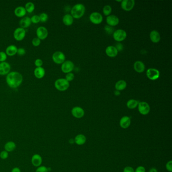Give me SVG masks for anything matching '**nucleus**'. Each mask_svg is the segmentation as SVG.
<instances>
[{"label":"nucleus","mask_w":172,"mask_h":172,"mask_svg":"<svg viewBox=\"0 0 172 172\" xmlns=\"http://www.w3.org/2000/svg\"><path fill=\"white\" fill-rule=\"evenodd\" d=\"M115 95L116 96H118L120 95V91H118V90H116L114 91Z\"/></svg>","instance_id":"nucleus-47"},{"label":"nucleus","mask_w":172,"mask_h":172,"mask_svg":"<svg viewBox=\"0 0 172 172\" xmlns=\"http://www.w3.org/2000/svg\"><path fill=\"white\" fill-rule=\"evenodd\" d=\"M149 172H157V169H155V168H152V169H150L149 171Z\"/></svg>","instance_id":"nucleus-48"},{"label":"nucleus","mask_w":172,"mask_h":172,"mask_svg":"<svg viewBox=\"0 0 172 172\" xmlns=\"http://www.w3.org/2000/svg\"><path fill=\"white\" fill-rule=\"evenodd\" d=\"M14 14L17 17L22 18L24 17L26 14L25 9L23 6H18L14 10Z\"/></svg>","instance_id":"nucleus-24"},{"label":"nucleus","mask_w":172,"mask_h":172,"mask_svg":"<svg viewBox=\"0 0 172 172\" xmlns=\"http://www.w3.org/2000/svg\"><path fill=\"white\" fill-rule=\"evenodd\" d=\"M121 8L126 11H130L133 9L135 6L134 0H123L121 2Z\"/></svg>","instance_id":"nucleus-12"},{"label":"nucleus","mask_w":172,"mask_h":172,"mask_svg":"<svg viewBox=\"0 0 172 172\" xmlns=\"http://www.w3.org/2000/svg\"><path fill=\"white\" fill-rule=\"evenodd\" d=\"M115 48H116V49H117L118 52H121L123 51V44H122L121 43H118L116 44V46H115Z\"/></svg>","instance_id":"nucleus-43"},{"label":"nucleus","mask_w":172,"mask_h":172,"mask_svg":"<svg viewBox=\"0 0 172 172\" xmlns=\"http://www.w3.org/2000/svg\"><path fill=\"white\" fill-rule=\"evenodd\" d=\"M23 76L18 72H10L8 74L6 81L8 86L12 89H16L19 87L23 82Z\"/></svg>","instance_id":"nucleus-1"},{"label":"nucleus","mask_w":172,"mask_h":172,"mask_svg":"<svg viewBox=\"0 0 172 172\" xmlns=\"http://www.w3.org/2000/svg\"><path fill=\"white\" fill-rule=\"evenodd\" d=\"M166 169L169 172H172V160H170L169 162L167 163L165 165Z\"/></svg>","instance_id":"nucleus-42"},{"label":"nucleus","mask_w":172,"mask_h":172,"mask_svg":"<svg viewBox=\"0 0 172 172\" xmlns=\"http://www.w3.org/2000/svg\"><path fill=\"white\" fill-rule=\"evenodd\" d=\"M137 107L139 112L142 115H147L150 112V106L147 102H139Z\"/></svg>","instance_id":"nucleus-8"},{"label":"nucleus","mask_w":172,"mask_h":172,"mask_svg":"<svg viewBox=\"0 0 172 172\" xmlns=\"http://www.w3.org/2000/svg\"><path fill=\"white\" fill-rule=\"evenodd\" d=\"M89 20L93 24H99L102 22L103 17L99 12H92L89 16Z\"/></svg>","instance_id":"nucleus-9"},{"label":"nucleus","mask_w":172,"mask_h":172,"mask_svg":"<svg viewBox=\"0 0 172 172\" xmlns=\"http://www.w3.org/2000/svg\"><path fill=\"white\" fill-rule=\"evenodd\" d=\"M62 71L64 73L67 74L71 72L74 68V63L70 60L65 61L61 65Z\"/></svg>","instance_id":"nucleus-6"},{"label":"nucleus","mask_w":172,"mask_h":172,"mask_svg":"<svg viewBox=\"0 0 172 172\" xmlns=\"http://www.w3.org/2000/svg\"><path fill=\"white\" fill-rule=\"evenodd\" d=\"M31 21V23H34V24H36L40 22V18H39V15H34L32 17L30 18Z\"/></svg>","instance_id":"nucleus-35"},{"label":"nucleus","mask_w":172,"mask_h":172,"mask_svg":"<svg viewBox=\"0 0 172 172\" xmlns=\"http://www.w3.org/2000/svg\"><path fill=\"white\" fill-rule=\"evenodd\" d=\"M104 29L107 33L108 34H113V33L114 32V29L113 27H112L111 26L108 25L105 26Z\"/></svg>","instance_id":"nucleus-33"},{"label":"nucleus","mask_w":172,"mask_h":172,"mask_svg":"<svg viewBox=\"0 0 172 172\" xmlns=\"http://www.w3.org/2000/svg\"><path fill=\"white\" fill-rule=\"evenodd\" d=\"M131 118L128 116H124L120 121V126L123 129H127L131 124Z\"/></svg>","instance_id":"nucleus-18"},{"label":"nucleus","mask_w":172,"mask_h":172,"mask_svg":"<svg viewBox=\"0 0 172 172\" xmlns=\"http://www.w3.org/2000/svg\"><path fill=\"white\" fill-rule=\"evenodd\" d=\"M11 172H21L20 169H19L18 167H15L13 169H12Z\"/></svg>","instance_id":"nucleus-46"},{"label":"nucleus","mask_w":172,"mask_h":172,"mask_svg":"<svg viewBox=\"0 0 172 172\" xmlns=\"http://www.w3.org/2000/svg\"><path fill=\"white\" fill-rule=\"evenodd\" d=\"M119 18L114 15H110L106 18V22L107 25L112 27L117 25L119 23Z\"/></svg>","instance_id":"nucleus-14"},{"label":"nucleus","mask_w":172,"mask_h":172,"mask_svg":"<svg viewBox=\"0 0 172 172\" xmlns=\"http://www.w3.org/2000/svg\"><path fill=\"white\" fill-rule=\"evenodd\" d=\"M150 38L152 42L153 43H157L160 41V36L158 31L157 30H152L150 32Z\"/></svg>","instance_id":"nucleus-23"},{"label":"nucleus","mask_w":172,"mask_h":172,"mask_svg":"<svg viewBox=\"0 0 172 172\" xmlns=\"http://www.w3.org/2000/svg\"><path fill=\"white\" fill-rule=\"evenodd\" d=\"M24 8L25 9L26 12L31 13L34 10L35 5H34V4L33 2H28L26 3Z\"/></svg>","instance_id":"nucleus-30"},{"label":"nucleus","mask_w":172,"mask_h":172,"mask_svg":"<svg viewBox=\"0 0 172 172\" xmlns=\"http://www.w3.org/2000/svg\"><path fill=\"white\" fill-rule=\"evenodd\" d=\"M26 36V30L24 28L19 27L16 28L13 33L14 39L17 41H21Z\"/></svg>","instance_id":"nucleus-7"},{"label":"nucleus","mask_w":172,"mask_h":172,"mask_svg":"<svg viewBox=\"0 0 172 172\" xmlns=\"http://www.w3.org/2000/svg\"><path fill=\"white\" fill-rule=\"evenodd\" d=\"M11 65L7 62L0 63V75H6L10 72Z\"/></svg>","instance_id":"nucleus-13"},{"label":"nucleus","mask_w":172,"mask_h":172,"mask_svg":"<svg viewBox=\"0 0 172 172\" xmlns=\"http://www.w3.org/2000/svg\"><path fill=\"white\" fill-rule=\"evenodd\" d=\"M39 18H40V21L42 22H45L47 21L49 19V16L45 12H43L40 14L39 15Z\"/></svg>","instance_id":"nucleus-32"},{"label":"nucleus","mask_w":172,"mask_h":172,"mask_svg":"<svg viewBox=\"0 0 172 172\" xmlns=\"http://www.w3.org/2000/svg\"><path fill=\"white\" fill-rule=\"evenodd\" d=\"M123 172H134V170L132 167L128 166L125 168Z\"/></svg>","instance_id":"nucleus-45"},{"label":"nucleus","mask_w":172,"mask_h":172,"mask_svg":"<svg viewBox=\"0 0 172 172\" xmlns=\"http://www.w3.org/2000/svg\"><path fill=\"white\" fill-rule=\"evenodd\" d=\"M147 76L151 80H155L160 77V72L155 68H149L147 71Z\"/></svg>","instance_id":"nucleus-11"},{"label":"nucleus","mask_w":172,"mask_h":172,"mask_svg":"<svg viewBox=\"0 0 172 172\" xmlns=\"http://www.w3.org/2000/svg\"><path fill=\"white\" fill-rule=\"evenodd\" d=\"M112 11V9L110 5H106L104 6L103 10H102L104 15L107 16L110 15Z\"/></svg>","instance_id":"nucleus-31"},{"label":"nucleus","mask_w":172,"mask_h":172,"mask_svg":"<svg viewBox=\"0 0 172 172\" xmlns=\"http://www.w3.org/2000/svg\"><path fill=\"white\" fill-rule=\"evenodd\" d=\"M86 138L85 135L81 134L76 135V136L75 137L74 139V142L76 144L78 145H83L86 142Z\"/></svg>","instance_id":"nucleus-25"},{"label":"nucleus","mask_w":172,"mask_h":172,"mask_svg":"<svg viewBox=\"0 0 172 172\" xmlns=\"http://www.w3.org/2000/svg\"><path fill=\"white\" fill-rule=\"evenodd\" d=\"M17 49L18 48L17 46L14 45V44H11L9 46H7L6 49L5 53L7 54V56L12 57L15 56L16 54H17Z\"/></svg>","instance_id":"nucleus-21"},{"label":"nucleus","mask_w":172,"mask_h":172,"mask_svg":"<svg viewBox=\"0 0 172 172\" xmlns=\"http://www.w3.org/2000/svg\"><path fill=\"white\" fill-rule=\"evenodd\" d=\"M16 145L15 143L13 142H7L4 146L5 150L8 152H13L15 150Z\"/></svg>","instance_id":"nucleus-28"},{"label":"nucleus","mask_w":172,"mask_h":172,"mask_svg":"<svg viewBox=\"0 0 172 172\" xmlns=\"http://www.w3.org/2000/svg\"><path fill=\"white\" fill-rule=\"evenodd\" d=\"M71 113L72 115L76 118H81L83 117L85 114L84 110L80 107H75L72 109Z\"/></svg>","instance_id":"nucleus-15"},{"label":"nucleus","mask_w":172,"mask_h":172,"mask_svg":"<svg viewBox=\"0 0 172 172\" xmlns=\"http://www.w3.org/2000/svg\"><path fill=\"white\" fill-rule=\"evenodd\" d=\"M36 172H48V169L45 166L41 165L38 167Z\"/></svg>","instance_id":"nucleus-38"},{"label":"nucleus","mask_w":172,"mask_h":172,"mask_svg":"<svg viewBox=\"0 0 172 172\" xmlns=\"http://www.w3.org/2000/svg\"><path fill=\"white\" fill-rule=\"evenodd\" d=\"M41 44V40L37 37L33 38L32 40V44L33 46H39Z\"/></svg>","instance_id":"nucleus-34"},{"label":"nucleus","mask_w":172,"mask_h":172,"mask_svg":"<svg viewBox=\"0 0 172 172\" xmlns=\"http://www.w3.org/2000/svg\"><path fill=\"white\" fill-rule=\"evenodd\" d=\"M134 172H145V169L143 166H139L134 171Z\"/></svg>","instance_id":"nucleus-44"},{"label":"nucleus","mask_w":172,"mask_h":172,"mask_svg":"<svg viewBox=\"0 0 172 172\" xmlns=\"http://www.w3.org/2000/svg\"><path fill=\"white\" fill-rule=\"evenodd\" d=\"M9 153L6 150H3L0 153V157L2 160H6L8 157Z\"/></svg>","instance_id":"nucleus-39"},{"label":"nucleus","mask_w":172,"mask_h":172,"mask_svg":"<svg viewBox=\"0 0 172 172\" xmlns=\"http://www.w3.org/2000/svg\"><path fill=\"white\" fill-rule=\"evenodd\" d=\"M36 34L37 36V38L41 40H44L48 37L49 33L46 28L41 26L38 27L36 29Z\"/></svg>","instance_id":"nucleus-10"},{"label":"nucleus","mask_w":172,"mask_h":172,"mask_svg":"<svg viewBox=\"0 0 172 172\" xmlns=\"http://www.w3.org/2000/svg\"><path fill=\"white\" fill-rule=\"evenodd\" d=\"M34 65L36 67H41L43 65V60L41 59H37L35 60Z\"/></svg>","instance_id":"nucleus-40"},{"label":"nucleus","mask_w":172,"mask_h":172,"mask_svg":"<svg viewBox=\"0 0 172 172\" xmlns=\"http://www.w3.org/2000/svg\"><path fill=\"white\" fill-rule=\"evenodd\" d=\"M25 49H24V48H18V49H17V54H18V55L20 56H23V55L25 54Z\"/></svg>","instance_id":"nucleus-41"},{"label":"nucleus","mask_w":172,"mask_h":172,"mask_svg":"<svg viewBox=\"0 0 172 172\" xmlns=\"http://www.w3.org/2000/svg\"><path fill=\"white\" fill-rule=\"evenodd\" d=\"M127 87V83L124 80H120L116 82L115 84V89L116 90L118 91H122L124 90Z\"/></svg>","instance_id":"nucleus-27"},{"label":"nucleus","mask_w":172,"mask_h":172,"mask_svg":"<svg viewBox=\"0 0 172 172\" xmlns=\"http://www.w3.org/2000/svg\"><path fill=\"white\" fill-rule=\"evenodd\" d=\"M74 77H75L74 74L73 73L70 72V73L66 74V77H65V79L69 82L70 81H73L74 79Z\"/></svg>","instance_id":"nucleus-36"},{"label":"nucleus","mask_w":172,"mask_h":172,"mask_svg":"<svg viewBox=\"0 0 172 172\" xmlns=\"http://www.w3.org/2000/svg\"><path fill=\"white\" fill-rule=\"evenodd\" d=\"M0 139H1V137H0Z\"/></svg>","instance_id":"nucleus-49"},{"label":"nucleus","mask_w":172,"mask_h":172,"mask_svg":"<svg viewBox=\"0 0 172 172\" xmlns=\"http://www.w3.org/2000/svg\"><path fill=\"white\" fill-rule=\"evenodd\" d=\"M63 22L65 25H71L73 23V18L71 14H66L63 16Z\"/></svg>","instance_id":"nucleus-26"},{"label":"nucleus","mask_w":172,"mask_h":172,"mask_svg":"<svg viewBox=\"0 0 172 172\" xmlns=\"http://www.w3.org/2000/svg\"><path fill=\"white\" fill-rule=\"evenodd\" d=\"M127 38V33L123 29H118L113 33L114 39L118 43L124 41Z\"/></svg>","instance_id":"nucleus-5"},{"label":"nucleus","mask_w":172,"mask_h":172,"mask_svg":"<svg viewBox=\"0 0 172 172\" xmlns=\"http://www.w3.org/2000/svg\"><path fill=\"white\" fill-rule=\"evenodd\" d=\"M31 164L34 167H38L41 165L42 163H43V158L41 155H39L38 154H35L33 155L31 157Z\"/></svg>","instance_id":"nucleus-16"},{"label":"nucleus","mask_w":172,"mask_h":172,"mask_svg":"<svg viewBox=\"0 0 172 172\" xmlns=\"http://www.w3.org/2000/svg\"><path fill=\"white\" fill-rule=\"evenodd\" d=\"M7 55L4 52H0V63L6 62L7 60Z\"/></svg>","instance_id":"nucleus-37"},{"label":"nucleus","mask_w":172,"mask_h":172,"mask_svg":"<svg viewBox=\"0 0 172 172\" xmlns=\"http://www.w3.org/2000/svg\"><path fill=\"white\" fill-rule=\"evenodd\" d=\"M46 74V71L43 67H36L34 70V75L36 78L41 79L44 78Z\"/></svg>","instance_id":"nucleus-22"},{"label":"nucleus","mask_w":172,"mask_h":172,"mask_svg":"<svg viewBox=\"0 0 172 172\" xmlns=\"http://www.w3.org/2000/svg\"><path fill=\"white\" fill-rule=\"evenodd\" d=\"M69 86V82L65 78H59L55 81V88L60 91H64L67 90Z\"/></svg>","instance_id":"nucleus-3"},{"label":"nucleus","mask_w":172,"mask_h":172,"mask_svg":"<svg viewBox=\"0 0 172 172\" xmlns=\"http://www.w3.org/2000/svg\"><path fill=\"white\" fill-rule=\"evenodd\" d=\"M139 102L134 99H131L127 102V107L130 109H134L138 106Z\"/></svg>","instance_id":"nucleus-29"},{"label":"nucleus","mask_w":172,"mask_h":172,"mask_svg":"<svg viewBox=\"0 0 172 172\" xmlns=\"http://www.w3.org/2000/svg\"><path fill=\"white\" fill-rule=\"evenodd\" d=\"M85 6L82 4H77L71 10V15L73 18L79 19L85 13Z\"/></svg>","instance_id":"nucleus-2"},{"label":"nucleus","mask_w":172,"mask_h":172,"mask_svg":"<svg viewBox=\"0 0 172 172\" xmlns=\"http://www.w3.org/2000/svg\"><path fill=\"white\" fill-rule=\"evenodd\" d=\"M66 57L62 52L56 51L52 55L53 62L57 64H62L65 61Z\"/></svg>","instance_id":"nucleus-4"},{"label":"nucleus","mask_w":172,"mask_h":172,"mask_svg":"<svg viewBox=\"0 0 172 172\" xmlns=\"http://www.w3.org/2000/svg\"><path fill=\"white\" fill-rule=\"evenodd\" d=\"M106 54L107 56L110 58H114L117 56L118 51L115 46H110L106 48Z\"/></svg>","instance_id":"nucleus-17"},{"label":"nucleus","mask_w":172,"mask_h":172,"mask_svg":"<svg viewBox=\"0 0 172 172\" xmlns=\"http://www.w3.org/2000/svg\"><path fill=\"white\" fill-rule=\"evenodd\" d=\"M31 24L30 18L28 16H24L22 17L19 21V25L22 28H26L30 26Z\"/></svg>","instance_id":"nucleus-19"},{"label":"nucleus","mask_w":172,"mask_h":172,"mask_svg":"<svg viewBox=\"0 0 172 172\" xmlns=\"http://www.w3.org/2000/svg\"><path fill=\"white\" fill-rule=\"evenodd\" d=\"M134 69L137 73H142L144 71L145 66L144 64L140 61H137L134 64Z\"/></svg>","instance_id":"nucleus-20"}]
</instances>
